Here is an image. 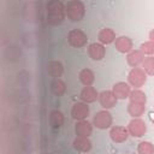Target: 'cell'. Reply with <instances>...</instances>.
Returning a JSON list of instances; mask_svg holds the SVG:
<instances>
[{"label": "cell", "instance_id": "obj_4", "mask_svg": "<svg viewBox=\"0 0 154 154\" xmlns=\"http://www.w3.org/2000/svg\"><path fill=\"white\" fill-rule=\"evenodd\" d=\"M93 125L96 126L97 129L105 130L111 128L112 125V116L107 109H102L95 113V116L93 117Z\"/></svg>", "mask_w": 154, "mask_h": 154}, {"label": "cell", "instance_id": "obj_22", "mask_svg": "<svg viewBox=\"0 0 154 154\" xmlns=\"http://www.w3.org/2000/svg\"><path fill=\"white\" fill-rule=\"evenodd\" d=\"M144 109H146V105L134 103V102H130L128 105V113L134 118H140L144 113Z\"/></svg>", "mask_w": 154, "mask_h": 154}, {"label": "cell", "instance_id": "obj_12", "mask_svg": "<svg viewBox=\"0 0 154 154\" xmlns=\"http://www.w3.org/2000/svg\"><path fill=\"white\" fill-rule=\"evenodd\" d=\"M114 46L120 53H130L132 51V41L128 36H118L114 41Z\"/></svg>", "mask_w": 154, "mask_h": 154}, {"label": "cell", "instance_id": "obj_14", "mask_svg": "<svg viewBox=\"0 0 154 154\" xmlns=\"http://www.w3.org/2000/svg\"><path fill=\"white\" fill-rule=\"evenodd\" d=\"M79 97H81L82 102H84V103H91V102L96 101V99H99V93L91 85L90 87H84L81 90Z\"/></svg>", "mask_w": 154, "mask_h": 154}, {"label": "cell", "instance_id": "obj_20", "mask_svg": "<svg viewBox=\"0 0 154 154\" xmlns=\"http://www.w3.org/2000/svg\"><path fill=\"white\" fill-rule=\"evenodd\" d=\"M78 78L84 87H90L95 81V75L90 69H82L78 73Z\"/></svg>", "mask_w": 154, "mask_h": 154}, {"label": "cell", "instance_id": "obj_17", "mask_svg": "<svg viewBox=\"0 0 154 154\" xmlns=\"http://www.w3.org/2000/svg\"><path fill=\"white\" fill-rule=\"evenodd\" d=\"M47 72L53 78H60L64 72V66L59 60H51L47 64Z\"/></svg>", "mask_w": 154, "mask_h": 154}, {"label": "cell", "instance_id": "obj_10", "mask_svg": "<svg viewBox=\"0 0 154 154\" xmlns=\"http://www.w3.org/2000/svg\"><path fill=\"white\" fill-rule=\"evenodd\" d=\"M88 54L93 60H101L106 54V48L100 42H93L88 46Z\"/></svg>", "mask_w": 154, "mask_h": 154}, {"label": "cell", "instance_id": "obj_6", "mask_svg": "<svg viewBox=\"0 0 154 154\" xmlns=\"http://www.w3.org/2000/svg\"><path fill=\"white\" fill-rule=\"evenodd\" d=\"M128 131L134 137H142L147 131L146 123L140 118H134L128 125Z\"/></svg>", "mask_w": 154, "mask_h": 154}, {"label": "cell", "instance_id": "obj_7", "mask_svg": "<svg viewBox=\"0 0 154 154\" xmlns=\"http://www.w3.org/2000/svg\"><path fill=\"white\" fill-rule=\"evenodd\" d=\"M89 116V106L88 103L84 102H76L73 103L71 108V117L79 122V120H85V118Z\"/></svg>", "mask_w": 154, "mask_h": 154}, {"label": "cell", "instance_id": "obj_24", "mask_svg": "<svg viewBox=\"0 0 154 154\" xmlns=\"http://www.w3.org/2000/svg\"><path fill=\"white\" fill-rule=\"evenodd\" d=\"M138 154H154V146L148 141H142L137 146Z\"/></svg>", "mask_w": 154, "mask_h": 154}, {"label": "cell", "instance_id": "obj_27", "mask_svg": "<svg viewBox=\"0 0 154 154\" xmlns=\"http://www.w3.org/2000/svg\"><path fill=\"white\" fill-rule=\"evenodd\" d=\"M149 38H150V41H153V42H154V29L149 32Z\"/></svg>", "mask_w": 154, "mask_h": 154}, {"label": "cell", "instance_id": "obj_16", "mask_svg": "<svg viewBox=\"0 0 154 154\" xmlns=\"http://www.w3.org/2000/svg\"><path fill=\"white\" fill-rule=\"evenodd\" d=\"M97 38H99V42L105 46V45H109V43L114 42L117 37H116V32L111 28H103L99 31Z\"/></svg>", "mask_w": 154, "mask_h": 154}, {"label": "cell", "instance_id": "obj_9", "mask_svg": "<svg viewBox=\"0 0 154 154\" xmlns=\"http://www.w3.org/2000/svg\"><path fill=\"white\" fill-rule=\"evenodd\" d=\"M117 100L118 99L114 96V94H113L112 90H102L99 94V102H100V105L105 109H108V108L114 107L116 103H117Z\"/></svg>", "mask_w": 154, "mask_h": 154}, {"label": "cell", "instance_id": "obj_23", "mask_svg": "<svg viewBox=\"0 0 154 154\" xmlns=\"http://www.w3.org/2000/svg\"><path fill=\"white\" fill-rule=\"evenodd\" d=\"M129 99H130V102H134V103L146 105V102H147L146 94H144L142 90H140V89L131 90V93H130V95H129Z\"/></svg>", "mask_w": 154, "mask_h": 154}, {"label": "cell", "instance_id": "obj_19", "mask_svg": "<svg viewBox=\"0 0 154 154\" xmlns=\"http://www.w3.org/2000/svg\"><path fill=\"white\" fill-rule=\"evenodd\" d=\"M64 122H65V118H64V114H63L61 111H59V109H53V111L49 113V124L52 125V128L59 129L60 126L64 125Z\"/></svg>", "mask_w": 154, "mask_h": 154}, {"label": "cell", "instance_id": "obj_13", "mask_svg": "<svg viewBox=\"0 0 154 154\" xmlns=\"http://www.w3.org/2000/svg\"><path fill=\"white\" fill-rule=\"evenodd\" d=\"M75 131L77 137H89L93 132V125L88 120H79L76 123Z\"/></svg>", "mask_w": 154, "mask_h": 154}, {"label": "cell", "instance_id": "obj_5", "mask_svg": "<svg viewBox=\"0 0 154 154\" xmlns=\"http://www.w3.org/2000/svg\"><path fill=\"white\" fill-rule=\"evenodd\" d=\"M147 81V76H146V72L143 71V69H140V67H135V69H131L129 75H128V83L131 85V87H135L136 89L137 88H141Z\"/></svg>", "mask_w": 154, "mask_h": 154}, {"label": "cell", "instance_id": "obj_1", "mask_svg": "<svg viewBox=\"0 0 154 154\" xmlns=\"http://www.w3.org/2000/svg\"><path fill=\"white\" fill-rule=\"evenodd\" d=\"M47 10V23L49 25L57 26L60 25L66 16L65 12V5L60 0H51L46 5Z\"/></svg>", "mask_w": 154, "mask_h": 154}, {"label": "cell", "instance_id": "obj_8", "mask_svg": "<svg viewBox=\"0 0 154 154\" xmlns=\"http://www.w3.org/2000/svg\"><path fill=\"white\" fill-rule=\"evenodd\" d=\"M109 137H111V140L114 143H123V142H125L128 140L129 131H128L126 128L117 125V126L111 128V130H109Z\"/></svg>", "mask_w": 154, "mask_h": 154}, {"label": "cell", "instance_id": "obj_25", "mask_svg": "<svg viewBox=\"0 0 154 154\" xmlns=\"http://www.w3.org/2000/svg\"><path fill=\"white\" fill-rule=\"evenodd\" d=\"M142 67H143V71L146 72V75L154 76V57L144 58V60L142 63Z\"/></svg>", "mask_w": 154, "mask_h": 154}, {"label": "cell", "instance_id": "obj_11", "mask_svg": "<svg viewBox=\"0 0 154 154\" xmlns=\"http://www.w3.org/2000/svg\"><path fill=\"white\" fill-rule=\"evenodd\" d=\"M112 91H113V94L117 99H126V97H129V95L131 93V88H130L129 83L118 82L113 85Z\"/></svg>", "mask_w": 154, "mask_h": 154}, {"label": "cell", "instance_id": "obj_18", "mask_svg": "<svg viewBox=\"0 0 154 154\" xmlns=\"http://www.w3.org/2000/svg\"><path fill=\"white\" fill-rule=\"evenodd\" d=\"M72 146L81 153H88L91 149V142L88 137H76L72 142Z\"/></svg>", "mask_w": 154, "mask_h": 154}, {"label": "cell", "instance_id": "obj_2", "mask_svg": "<svg viewBox=\"0 0 154 154\" xmlns=\"http://www.w3.org/2000/svg\"><path fill=\"white\" fill-rule=\"evenodd\" d=\"M65 12L70 20L79 22L85 14V5L81 0H70L65 4Z\"/></svg>", "mask_w": 154, "mask_h": 154}, {"label": "cell", "instance_id": "obj_21", "mask_svg": "<svg viewBox=\"0 0 154 154\" xmlns=\"http://www.w3.org/2000/svg\"><path fill=\"white\" fill-rule=\"evenodd\" d=\"M51 91L55 95V96H61L65 94L66 91V84L63 79L60 78H53V81L51 82Z\"/></svg>", "mask_w": 154, "mask_h": 154}, {"label": "cell", "instance_id": "obj_15", "mask_svg": "<svg viewBox=\"0 0 154 154\" xmlns=\"http://www.w3.org/2000/svg\"><path fill=\"white\" fill-rule=\"evenodd\" d=\"M143 60H144V54H143L140 49H132V51H131L130 53H128V55H126V61H128V64H129L132 69H135V67H137L140 64H142Z\"/></svg>", "mask_w": 154, "mask_h": 154}, {"label": "cell", "instance_id": "obj_3", "mask_svg": "<svg viewBox=\"0 0 154 154\" xmlns=\"http://www.w3.org/2000/svg\"><path fill=\"white\" fill-rule=\"evenodd\" d=\"M67 42L71 47L75 48H82L88 42L87 34L81 29H72L67 34Z\"/></svg>", "mask_w": 154, "mask_h": 154}, {"label": "cell", "instance_id": "obj_26", "mask_svg": "<svg viewBox=\"0 0 154 154\" xmlns=\"http://www.w3.org/2000/svg\"><path fill=\"white\" fill-rule=\"evenodd\" d=\"M140 51L143 54H147L148 57H153V54H154V42L153 41L143 42L140 47Z\"/></svg>", "mask_w": 154, "mask_h": 154}]
</instances>
